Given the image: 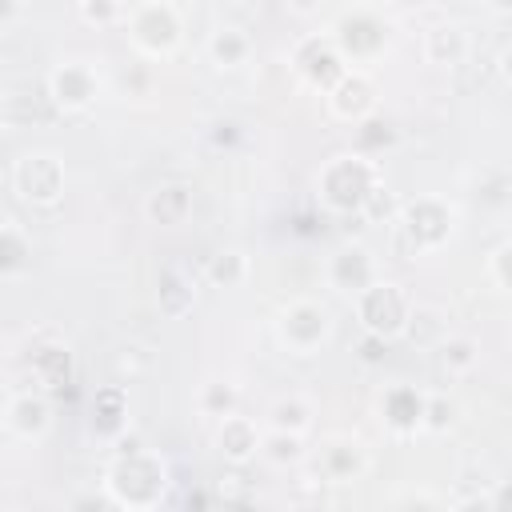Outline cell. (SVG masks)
<instances>
[{
	"label": "cell",
	"instance_id": "cell-13",
	"mask_svg": "<svg viewBox=\"0 0 512 512\" xmlns=\"http://www.w3.org/2000/svg\"><path fill=\"white\" fill-rule=\"evenodd\" d=\"M328 276H332V284H336L340 292H352V296H356L360 288H368L372 276H376L368 248H360V244L340 248V252L332 256V264H328Z\"/></svg>",
	"mask_w": 512,
	"mask_h": 512
},
{
	"label": "cell",
	"instance_id": "cell-18",
	"mask_svg": "<svg viewBox=\"0 0 512 512\" xmlns=\"http://www.w3.org/2000/svg\"><path fill=\"white\" fill-rule=\"evenodd\" d=\"M128 424V396L120 384H108L92 396V428L100 436H120Z\"/></svg>",
	"mask_w": 512,
	"mask_h": 512
},
{
	"label": "cell",
	"instance_id": "cell-2",
	"mask_svg": "<svg viewBox=\"0 0 512 512\" xmlns=\"http://www.w3.org/2000/svg\"><path fill=\"white\" fill-rule=\"evenodd\" d=\"M376 184H380V172H376L372 160H364V156H336L320 172V200L332 212H360Z\"/></svg>",
	"mask_w": 512,
	"mask_h": 512
},
{
	"label": "cell",
	"instance_id": "cell-20",
	"mask_svg": "<svg viewBox=\"0 0 512 512\" xmlns=\"http://www.w3.org/2000/svg\"><path fill=\"white\" fill-rule=\"evenodd\" d=\"M468 56V36L456 24H440L428 32V60L432 64H464Z\"/></svg>",
	"mask_w": 512,
	"mask_h": 512
},
{
	"label": "cell",
	"instance_id": "cell-22",
	"mask_svg": "<svg viewBox=\"0 0 512 512\" xmlns=\"http://www.w3.org/2000/svg\"><path fill=\"white\" fill-rule=\"evenodd\" d=\"M404 336L420 348H436L444 340V316L436 308H408V320H404Z\"/></svg>",
	"mask_w": 512,
	"mask_h": 512
},
{
	"label": "cell",
	"instance_id": "cell-11",
	"mask_svg": "<svg viewBox=\"0 0 512 512\" xmlns=\"http://www.w3.org/2000/svg\"><path fill=\"white\" fill-rule=\"evenodd\" d=\"M328 104H332V112H336L340 120H364V116H372V108H376V88H372L368 76L344 72V76L328 88Z\"/></svg>",
	"mask_w": 512,
	"mask_h": 512
},
{
	"label": "cell",
	"instance_id": "cell-25",
	"mask_svg": "<svg viewBox=\"0 0 512 512\" xmlns=\"http://www.w3.org/2000/svg\"><path fill=\"white\" fill-rule=\"evenodd\" d=\"M244 272H248V260L240 256V252H216L212 260H208V280L212 284H220V288H236L240 280H244Z\"/></svg>",
	"mask_w": 512,
	"mask_h": 512
},
{
	"label": "cell",
	"instance_id": "cell-5",
	"mask_svg": "<svg viewBox=\"0 0 512 512\" xmlns=\"http://www.w3.org/2000/svg\"><path fill=\"white\" fill-rule=\"evenodd\" d=\"M16 192L36 208L60 204V196H64V164L52 152H28L16 164Z\"/></svg>",
	"mask_w": 512,
	"mask_h": 512
},
{
	"label": "cell",
	"instance_id": "cell-33",
	"mask_svg": "<svg viewBox=\"0 0 512 512\" xmlns=\"http://www.w3.org/2000/svg\"><path fill=\"white\" fill-rule=\"evenodd\" d=\"M508 260H512V244H500V248L492 252V276H496V288H500V292L512 284V276H508Z\"/></svg>",
	"mask_w": 512,
	"mask_h": 512
},
{
	"label": "cell",
	"instance_id": "cell-31",
	"mask_svg": "<svg viewBox=\"0 0 512 512\" xmlns=\"http://www.w3.org/2000/svg\"><path fill=\"white\" fill-rule=\"evenodd\" d=\"M452 424V404L440 400V396H424V416H420V428H432V432H444Z\"/></svg>",
	"mask_w": 512,
	"mask_h": 512
},
{
	"label": "cell",
	"instance_id": "cell-1",
	"mask_svg": "<svg viewBox=\"0 0 512 512\" xmlns=\"http://www.w3.org/2000/svg\"><path fill=\"white\" fill-rule=\"evenodd\" d=\"M164 488H168L164 464L140 448L120 452L108 468V496L116 500V508H152L164 500Z\"/></svg>",
	"mask_w": 512,
	"mask_h": 512
},
{
	"label": "cell",
	"instance_id": "cell-29",
	"mask_svg": "<svg viewBox=\"0 0 512 512\" xmlns=\"http://www.w3.org/2000/svg\"><path fill=\"white\" fill-rule=\"evenodd\" d=\"M436 348H440V360H444V368H452V372H464V368H472V364H476V344H472L468 336H456V340H440Z\"/></svg>",
	"mask_w": 512,
	"mask_h": 512
},
{
	"label": "cell",
	"instance_id": "cell-6",
	"mask_svg": "<svg viewBox=\"0 0 512 512\" xmlns=\"http://www.w3.org/2000/svg\"><path fill=\"white\" fill-rule=\"evenodd\" d=\"M400 228H404V236H408V244H412L416 252L440 248V244L452 236V208H448L444 200H436V196H420V200L404 204Z\"/></svg>",
	"mask_w": 512,
	"mask_h": 512
},
{
	"label": "cell",
	"instance_id": "cell-21",
	"mask_svg": "<svg viewBox=\"0 0 512 512\" xmlns=\"http://www.w3.org/2000/svg\"><path fill=\"white\" fill-rule=\"evenodd\" d=\"M252 52V40L240 32V28H216L212 40H208V56L220 64V68H236L244 64Z\"/></svg>",
	"mask_w": 512,
	"mask_h": 512
},
{
	"label": "cell",
	"instance_id": "cell-23",
	"mask_svg": "<svg viewBox=\"0 0 512 512\" xmlns=\"http://www.w3.org/2000/svg\"><path fill=\"white\" fill-rule=\"evenodd\" d=\"M360 468H364V456H360V448L352 440H336V444L324 448V472L332 480H352Z\"/></svg>",
	"mask_w": 512,
	"mask_h": 512
},
{
	"label": "cell",
	"instance_id": "cell-30",
	"mask_svg": "<svg viewBox=\"0 0 512 512\" xmlns=\"http://www.w3.org/2000/svg\"><path fill=\"white\" fill-rule=\"evenodd\" d=\"M356 124H360V128H356V140H360V148H364V152L392 144V128H388L384 120H372V116H364V120H356Z\"/></svg>",
	"mask_w": 512,
	"mask_h": 512
},
{
	"label": "cell",
	"instance_id": "cell-26",
	"mask_svg": "<svg viewBox=\"0 0 512 512\" xmlns=\"http://www.w3.org/2000/svg\"><path fill=\"white\" fill-rule=\"evenodd\" d=\"M264 456L276 460V464H292L304 456V444H300V432H284V428H272V436L260 440Z\"/></svg>",
	"mask_w": 512,
	"mask_h": 512
},
{
	"label": "cell",
	"instance_id": "cell-15",
	"mask_svg": "<svg viewBox=\"0 0 512 512\" xmlns=\"http://www.w3.org/2000/svg\"><path fill=\"white\" fill-rule=\"evenodd\" d=\"M380 412L388 420V428L396 432H416L420 428V416H424V396L412 388V384H392L380 400Z\"/></svg>",
	"mask_w": 512,
	"mask_h": 512
},
{
	"label": "cell",
	"instance_id": "cell-34",
	"mask_svg": "<svg viewBox=\"0 0 512 512\" xmlns=\"http://www.w3.org/2000/svg\"><path fill=\"white\" fill-rule=\"evenodd\" d=\"M384 352H388V340H384V336L364 332V340H360V360H364V364H380V360H384Z\"/></svg>",
	"mask_w": 512,
	"mask_h": 512
},
{
	"label": "cell",
	"instance_id": "cell-3",
	"mask_svg": "<svg viewBox=\"0 0 512 512\" xmlns=\"http://www.w3.org/2000/svg\"><path fill=\"white\" fill-rule=\"evenodd\" d=\"M408 308H412V304H408L404 288H400V284H388V280H380V284L372 280L368 288L356 292V316H360L364 332L384 336V340H392V336L404 332Z\"/></svg>",
	"mask_w": 512,
	"mask_h": 512
},
{
	"label": "cell",
	"instance_id": "cell-9",
	"mask_svg": "<svg viewBox=\"0 0 512 512\" xmlns=\"http://www.w3.org/2000/svg\"><path fill=\"white\" fill-rule=\"evenodd\" d=\"M292 64H296V72H300L312 88H320V92H328V88L348 72L340 48H336L328 36H312V40H304V44L296 48Z\"/></svg>",
	"mask_w": 512,
	"mask_h": 512
},
{
	"label": "cell",
	"instance_id": "cell-14",
	"mask_svg": "<svg viewBox=\"0 0 512 512\" xmlns=\"http://www.w3.org/2000/svg\"><path fill=\"white\" fill-rule=\"evenodd\" d=\"M216 444H220V456H224V460H232V464H248V460L256 456V448H260V432H256V424H252L248 416L228 412V416H220Z\"/></svg>",
	"mask_w": 512,
	"mask_h": 512
},
{
	"label": "cell",
	"instance_id": "cell-37",
	"mask_svg": "<svg viewBox=\"0 0 512 512\" xmlns=\"http://www.w3.org/2000/svg\"><path fill=\"white\" fill-rule=\"evenodd\" d=\"M492 8L504 16V12H512V0H492Z\"/></svg>",
	"mask_w": 512,
	"mask_h": 512
},
{
	"label": "cell",
	"instance_id": "cell-8",
	"mask_svg": "<svg viewBox=\"0 0 512 512\" xmlns=\"http://www.w3.org/2000/svg\"><path fill=\"white\" fill-rule=\"evenodd\" d=\"M332 44L340 48L344 60H372L384 44H388V28L372 16V12H352L336 24Z\"/></svg>",
	"mask_w": 512,
	"mask_h": 512
},
{
	"label": "cell",
	"instance_id": "cell-16",
	"mask_svg": "<svg viewBox=\"0 0 512 512\" xmlns=\"http://www.w3.org/2000/svg\"><path fill=\"white\" fill-rule=\"evenodd\" d=\"M32 376L40 380V388L60 392L72 384V352L64 344H40L32 352Z\"/></svg>",
	"mask_w": 512,
	"mask_h": 512
},
{
	"label": "cell",
	"instance_id": "cell-19",
	"mask_svg": "<svg viewBox=\"0 0 512 512\" xmlns=\"http://www.w3.org/2000/svg\"><path fill=\"white\" fill-rule=\"evenodd\" d=\"M8 420H12V428L20 432V436H44V428L52 424V408H48V400L44 396H16L12 400V408H8Z\"/></svg>",
	"mask_w": 512,
	"mask_h": 512
},
{
	"label": "cell",
	"instance_id": "cell-4",
	"mask_svg": "<svg viewBox=\"0 0 512 512\" xmlns=\"http://www.w3.org/2000/svg\"><path fill=\"white\" fill-rule=\"evenodd\" d=\"M128 36L136 48H144L148 56H168L176 44H180V16L172 4L164 0H152V4H140L128 20Z\"/></svg>",
	"mask_w": 512,
	"mask_h": 512
},
{
	"label": "cell",
	"instance_id": "cell-35",
	"mask_svg": "<svg viewBox=\"0 0 512 512\" xmlns=\"http://www.w3.org/2000/svg\"><path fill=\"white\" fill-rule=\"evenodd\" d=\"M288 8H296V12H312L316 8V0H284Z\"/></svg>",
	"mask_w": 512,
	"mask_h": 512
},
{
	"label": "cell",
	"instance_id": "cell-10",
	"mask_svg": "<svg viewBox=\"0 0 512 512\" xmlns=\"http://www.w3.org/2000/svg\"><path fill=\"white\" fill-rule=\"evenodd\" d=\"M48 92H52V100H56L64 112H80V108H88V104L100 96V76H96L88 64L72 60V64L52 68Z\"/></svg>",
	"mask_w": 512,
	"mask_h": 512
},
{
	"label": "cell",
	"instance_id": "cell-27",
	"mask_svg": "<svg viewBox=\"0 0 512 512\" xmlns=\"http://www.w3.org/2000/svg\"><path fill=\"white\" fill-rule=\"evenodd\" d=\"M200 408H204V416H216V420L228 416V412H236V388H232V384H220V380L204 384Z\"/></svg>",
	"mask_w": 512,
	"mask_h": 512
},
{
	"label": "cell",
	"instance_id": "cell-17",
	"mask_svg": "<svg viewBox=\"0 0 512 512\" xmlns=\"http://www.w3.org/2000/svg\"><path fill=\"white\" fill-rule=\"evenodd\" d=\"M192 212V188L188 184H160L152 196H148V216L164 228H176L184 224Z\"/></svg>",
	"mask_w": 512,
	"mask_h": 512
},
{
	"label": "cell",
	"instance_id": "cell-12",
	"mask_svg": "<svg viewBox=\"0 0 512 512\" xmlns=\"http://www.w3.org/2000/svg\"><path fill=\"white\" fill-rule=\"evenodd\" d=\"M156 304H160V312L172 316V320H180L184 312H192V304H196V280H192V272H188L184 264H168V268L160 272Z\"/></svg>",
	"mask_w": 512,
	"mask_h": 512
},
{
	"label": "cell",
	"instance_id": "cell-38",
	"mask_svg": "<svg viewBox=\"0 0 512 512\" xmlns=\"http://www.w3.org/2000/svg\"><path fill=\"white\" fill-rule=\"evenodd\" d=\"M400 4H420V0H400Z\"/></svg>",
	"mask_w": 512,
	"mask_h": 512
},
{
	"label": "cell",
	"instance_id": "cell-28",
	"mask_svg": "<svg viewBox=\"0 0 512 512\" xmlns=\"http://www.w3.org/2000/svg\"><path fill=\"white\" fill-rule=\"evenodd\" d=\"M312 420L308 404L304 400H276L272 404V428H284V432H304Z\"/></svg>",
	"mask_w": 512,
	"mask_h": 512
},
{
	"label": "cell",
	"instance_id": "cell-32",
	"mask_svg": "<svg viewBox=\"0 0 512 512\" xmlns=\"http://www.w3.org/2000/svg\"><path fill=\"white\" fill-rule=\"evenodd\" d=\"M80 16L88 24H112L120 16V4L116 0H80Z\"/></svg>",
	"mask_w": 512,
	"mask_h": 512
},
{
	"label": "cell",
	"instance_id": "cell-7",
	"mask_svg": "<svg viewBox=\"0 0 512 512\" xmlns=\"http://www.w3.org/2000/svg\"><path fill=\"white\" fill-rule=\"evenodd\" d=\"M328 332H332V320H328V312H324L320 304H312V300H296V304H288L284 316H280V340H284L292 352H300V356L316 352V348L328 340Z\"/></svg>",
	"mask_w": 512,
	"mask_h": 512
},
{
	"label": "cell",
	"instance_id": "cell-36",
	"mask_svg": "<svg viewBox=\"0 0 512 512\" xmlns=\"http://www.w3.org/2000/svg\"><path fill=\"white\" fill-rule=\"evenodd\" d=\"M12 12H16V0H0V20H12Z\"/></svg>",
	"mask_w": 512,
	"mask_h": 512
},
{
	"label": "cell",
	"instance_id": "cell-24",
	"mask_svg": "<svg viewBox=\"0 0 512 512\" xmlns=\"http://www.w3.org/2000/svg\"><path fill=\"white\" fill-rule=\"evenodd\" d=\"M32 260V244L24 240V232L16 228H0V276H16L24 272Z\"/></svg>",
	"mask_w": 512,
	"mask_h": 512
}]
</instances>
